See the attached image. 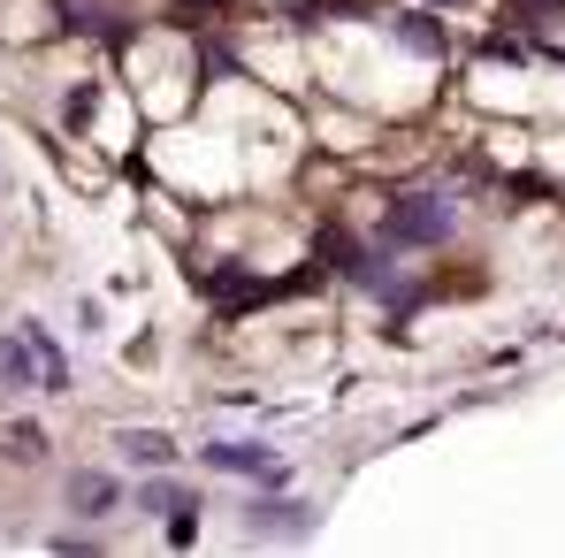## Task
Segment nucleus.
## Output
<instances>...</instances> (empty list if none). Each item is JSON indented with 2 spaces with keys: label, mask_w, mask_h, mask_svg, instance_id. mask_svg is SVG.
Wrapping results in <instances>:
<instances>
[{
  "label": "nucleus",
  "mask_w": 565,
  "mask_h": 558,
  "mask_svg": "<svg viewBox=\"0 0 565 558\" xmlns=\"http://www.w3.org/2000/svg\"><path fill=\"white\" fill-rule=\"evenodd\" d=\"M115 452L130 466H153V474H161V466H177V436H169V429H122Z\"/></svg>",
  "instance_id": "nucleus-5"
},
{
  "label": "nucleus",
  "mask_w": 565,
  "mask_h": 558,
  "mask_svg": "<svg viewBox=\"0 0 565 558\" xmlns=\"http://www.w3.org/2000/svg\"><path fill=\"white\" fill-rule=\"evenodd\" d=\"M382 238H390V245H444V238H451V207H444V199H397V207L382 214Z\"/></svg>",
  "instance_id": "nucleus-1"
},
{
  "label": "nucleus",
  "mask_w": 565,
  "mask_h": 558,
  "mask_svg": "<svg viewBox=\"0 0 565 558\" xmlns=\"http://www.w3.org/2000/svg\"><path fill=\"white\" fill-rule=\"evenodd\" d=\"M206 8H222V0H206Z\"/></svg>",
  "instance_id": "nucleus-10"
},
{
  "label": "nucleus",
  "mask_w": 565,
  "mask_h": 558,
  "mask_svg": "<svg viewBox=\"0 0 565 558\" xmlns=\"http://www.w3.org/2000/svg\"><path fill=\"white\" fill-rule=\"evenodd\" d=\"M23 337H31V352H39V390H46V398H70V360H62L54 329H46V322H23Z\"/></svg>",
  "instance_id": "nucleus-4"
},
{
  "label": "nucleus",
  "mask_w": 565,
  "mask_h": 558,
  "mask_svg": "<svg viewBox=\"0 0 565 558\" xmlns=\"http://www.w3.org/2000/svg\"><path fill=\"white\" fill-rule=\"evenodd\" d=\"M268 528H290V536H298V528H313V520H306V505H253V536H268Z\"/></svg>",
  "instance_id": "nucleus-9"
},
{
  "label": "nucleus",
  "mask_w": 565,
  "mask_h": 558,
  "mask_svg": "<svg viewBox=\"0 0 565 558\" xmlns=\"http://www.w3.org/2000/svg\"><path fill=\"white\" fill-rule=\"evenodd\" d=\"M146 505H153V513H169V520H177V513H199V497H191L184 482H169V474H161V482H146Z\"/></svg>",
  "instance_id": "nucleus-8"
},
{
  "label": "nucleus",
  "mask_w": 565,
  "mask_h": 558,
  "mask_svg": "<svg viewBox=\"0 0 565 558\" xmlns=\"http://www.w3.org/2000/svg\"><path fill=\"white\" fill-rule=\"evenodd\" d=\"M31 375H39L31 337H23V329H15V337H0V382H8V390H31Z\"/></svg>",
  "instance_id": "nucleus-7"
},
{
  "label": "nucleus",
  "mask_w": 565,
  "mask_h": 558,
  "mask_svg": "<svg viewBox=\"0 0 565 558\" xmlns=\"http://www.w3.org/2000/svg\"><path fill=\"white\" fill-rule=\"evenodd\" d=\"M206 466L214 474H253V482H282V460L260 452V444H206Z\"/></svg>",
  "instance_id": "nucleus-3"
},
{
  "label": "nucleus",
  "mask_w": 565,
  "mask_h": 558,
  "mask_svg": "<svg viewBox=\"0 0 565 558\" xmlns=\"http://www.w3.org/2000/svg\"><path fill=\"white\" fill-rule=\"evenodd\" d=\"M46 452H54V436L39 421H0V460L8 466H39Z\"/></svg>",
  "instance_id": "nucleus-6"
},
{
  "label": "nucleus",
  "mask_w": 565,
  "mask_h": 558,
  "mask_svg": "<svg viewBox=\"0 0 565 558\" xmlns=\"http://www.w3.org/2000/svg\"><path fill=\"white\" fill-rule=\"evenodd\" d=\"M62 497H70V513H77V520H99V513H115V505H122V482H115V474H93V466H77Z\"/></svg>",
  "instance_id": "nucleus-2"
}]
</instances>
